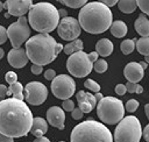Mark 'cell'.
I'll return each mask as SVG.
<instances>
[{"instance_id":"9c48e42d","label":"cell","mask_w":149,"mask_h":142,"mask_svg":"<svg viewBox=\"0 0 149 142\" xmlns=\"http://www.w3.org/2000/svg\"><path fill=\"white\" fill-rule=\"evenodd\" d=\"M30 36V28L28 26V20L24 16L19 17V20L7 28V37L9 38L13 49H19L22 43L27 42Z\"/></svg>"},{"instance_id":"e0dca14e","label":"cell","mask_w":149,"mask_h":142,"mask_svg":"<svg viewBox=\"0 0 149 142\" xmlns=\"http://www.w3.org/2000/svg\"><path fill=\"white\" fill-rule=\"evenodd\" d=\"M76 98L78 101V107L83 113H90L97 105V100L92 93L78 91L76 93Z\"/></svg>"},{"instance_id":"ffe728a7","label":"cell","mask_w":149,"mask_h":142,"mask_svg":"<svg viewBox=\"0 0 149 142\" xmlns=\"http://www.w3.org/2000/svg\"><path fill=\"white\" fill-rule=\"evenodd\" d=\"M135 30L142 37H149V20L144 14H140L134 23Z\"/></svg>"},{"instance_id":"f907efd6","label":"cell","mask_w":149,"mask_h":142,"mask_svg":"<svg viewBox=\"0 0 149 142\" xmlns=\"http://www.w3.org/2000/svg\"><path fill=\"white\" fill-rule=\"evenodd\" d=\"M3 56H5V51H3V49H2V48H0V59H1Z\"/></svg>"},{"instance_id":"83f0119b","label":"cell","mask_w":149,"mask_h":142,"mask_svg":"<svg viewBox=\"0 0 149 142\" xmlns=\"http://www.w3.org/2000/svg\"><path fill=\"white\" fill-rule=\"evenodd\" d=\"M107 68H108V64H107V62L105 61V59H102V58H98L94 63H93V69H94V71L95 72H98V73H104L106 70H107Z\"/></svg>"},{"instance_id":"8992f818","label":"cell","mask_w":149,"mask_h":142,"mask_svg":"<svg viewBox=\"0 0 149 142\" xmlns=\"http://www.w3.org/2000/svg\"><path fill=\"white\" fill-rule=\"evenodd\" d=\"M97 114L100 121L106 125L119 123L125 115V107L121 100L114 97H105L97 105Z\"/></svg>"},{"instance_id":"e575fe53","label":"cell","mask_w":149,"mask_h":142,"mask_svg":"<svg viewBox=\"0 0 149 142\" xmlns=\"http://www.w3.org/2000/svg\"><path fill=\"white\" fill-rule=\"evenodd\" d=\"M83 115H84V113L80 111L79 107H74V109L71 112V116H72L74 120H80V119L83 118Z\"/></svg>"},{"instance_id":"484cf974","label":"cell","mask_w":149,"mask_h":142,"mask_svg":"<svg viewBox=\"0 0 149 142\" xmlns=\"http://www.w3.org/2000/svg\"><path fill=\"white\" fill-rule=\"evenodd\" d=\"M135 42L136 40L135 38H132V40H123L120 44V49L122 51L123 55H129L134 51L135 49Z\"/></svg>"},{"instance_id":"4dcf8cb0","label":"cell","mask_w":149,"mask_h":142,"mask_svg":"<svg viewBox=\"0 0 149 142\" xmlns=\"http://www.w3.org/2000/svg\"><path fill=\"white\" fill-rule=\"evenodd\" d=\"M137 107H139V101L136 100V99H129L127 102H126V111L127 112H129V113H133V112H135L136 109H137Z\"/></svg>"},{"instance_id":"8fae6325","label":"cell","mask_w":149,"mask_h":142,"mask_svg":"<svg viewBox=\"0 0 149 142\" xmlns=\"http://www.w3.org/2000/svg\"><path fill=\"white\" fill-rule=\"evenodd\" d=\"M24 99L28 104L37 106V105H42L47 97H48V88L44 84H42L41 81H30L28 83L24 88Z\"/></svg>"},{"instance_id":"d4e9b609","label":"cell","mask_w":149,"mask_h":142,"mask_svg":"<svg viewBox=\"0 0 149 142\" xmlns=\"http://www.w3.org/2000/svg\"><path fill=\"white\" fill-rule=\"evenodd\" d=\"M135 48L141 55H149V37H140L135 42Z\"/></svg>"},{"instance_id":"db71d44e","label":"cell","mask_w":149,"mask_h":142,"mask_svg":"<svg viewBox=\"0 0 149 142\" xmlns=\"http://www.w3.org/2000/svg\"><path fill=\"white\" fill-rule=\"evenodd\" d=\"M59 142H64V141H59Z\"/></svg>"},{"instance_id":"277c9868","label":"cell","mask_w":149,"mask_h":142,"mask_svg":"<svg viewBox=\"0 0 149 142\" xmlns=\"http://www.w3.org/2000/svg\"><path fill=\"white\" fill-rule=\"evenodd\" d=\"M30 27L40 34H49L59 23L58 9L49 2H38L30 7L27 17Z\"/></svg>"},{"instance_id":"bcb514c9","label":"cell","mask_w":149,"mask_h":142,"mask_svg":"<svg viewBox=\"0 0 149 142\" xmlns=\"http://www.w3.org/2000/svg\"><path fill=\"white\" fill-rule=\"evenodd\" d=\"M33 142H50V140L48 137H44V136H41V137H36Z\"/></svg>"},{"instance_id":"f5cc1de1","label":"cell","mask_w":149,"mask_h":142,"mask_svg":"<svg viewBox=\"0 0 149 142\" xmlns=\"http://www.w3.org/2000/svg\"><path fill=\"white\" fill-rule=\"evenodd\" d=\"M2 9H3V3H2V2L0 1V12H1Z\"/></svg>"},{"instance_id":"ab89813d","label":"cell","mask_w":149,"mask_h":142,"mask_svg":"<svg viewBox=\"0 0 149 142\" xmlns=\"http://www.w3.org/2000/svg\"><path fill=\"white\" fill-rule=\"evenodd\" d=\"M88 55V59H90V62L93 64L97 59H98V57H99V55L95 52V51H92V52H90V54H87Z\"/></svg>"},{"instance_id":"2e32d148","label":"cell","mask_w":149,"mask_h":142,"mask_svg":"<svg viewBox=\"0 0 149 142\" xmlns=\"http://www.w3.org/2000/svg\"><path fill=\"white\" fill-rule=\"evenodd\" d=\"M123 74L126 79L129 83H135L137 84L144 76V70L137 62H130L128 63L125 69H123Z\"/></svg>"},{"instance_id":"4316f807","label":"cell","mask_w":149,"mask_h":142,"mask_svg":"<svg viewBox=\"0 0 149 142\" xmlns=\"http://www.w3.org/2000/svg\"><path fill=\"white\" fill-rule=\"evenodd\" d=\"M59 2L70 8H81L83 6L87 3L86 0H61Z\"/></svg>"},{"instance_id":"cb8c5ba5","label":"cell","mask_w":149,"mask_h":142,"mask_svg":"<svg viewBox=\"0 0 149 142\" xmlns=\"http://www.w3.org/2000/svg\"><path fill=\"white\" fill-rule=\"evenodd\" d=\"M63 51L66 55H72L74 52L83 51V41L79 40V38H77V40L68 43L66 45H63Z\"/></svg>"},{"instance_id":"d6986e66","label":"cell","mask_w":149,"mask_h":142,"mask_svg":"<svg viewBox=\"0 0 149 142\" xmlns=\"http://www.w3.org/2000/svg\"><path fill=\"white\" fill-rule=\"evenodd\" d=\"M114 45L108 38H101L95 44V52L101 57H107L113 52Z\"/></svg>"},{"instance_id":"f6af8a7d","label":"cell","mask_w":149,"mask_h":142,"mask_svg":"<svg viewBox=\"0 0 149 142\" xmlns=\"http://www.w3.org/2000/svg\"><path fill=\"white\" fill-rule=\"evenodd\" d=\"M58 14H59V17H62V19L68 16V12H66V9H64V8L58 9Z\"/></svg>"},{"instance_id":"8d00e7d4","label":"cell","mask_w":149,"mask_h":142,"mask_svg":"<svg viewBox=\"0 0 149 142\" xmlns=\"http://www.w3.org/2000/svg\"><path fill=\"white\" fill-rule=\"evenodd\" d=\"M55 77H56V72L54 69H48L44 71V78L47 80H52Z\"/></svg>"},{"instance_id":"5b68a950","label":"cell","mask_w":149,"mask_h":142,"mask_svg":"<svg viewBox=\"0 0 149 142\" xmlns=\"http://www.w3.org/2000/svg\"><path fill=\"white\" fill-rule=\"evenodd\" d=\"M71 142H113L109 129L99 121L88 119L78 123L71 132Z\"/></svg>"},{"instance_id":"603a6c76","label":"cell","mask_w":149,"mask_h":142,"mask_svg":"<svg viewBox=\"0 0 149 142\" xmlns=\"http://www.w3.org/2000/svg\"><path fill=\"white\" fill-rule=\"evenodd\" d=\"M118 7L119 9L125 13V14H130V13H134L135 9L137 8V5H136V0H120L118 1Z\"/></svg>"},{"instance_id":"5bb4252c","label":"cell","mask_w":149,"mask_h":142,"mask_svg":"<svg viewBox=\"0 0 149 142\" xmlns=\"http://www.w3.org/2000/svg\"><path fill=\"white\" fill-rule=\"evenodd\" d=\"M47 122H49V125H51L55 128L64 129L65 112L58 106L50 107L47 111Z\"/></svg>"},{"instance_id":"7bdbcfd3","label":"cell","mask_w":149,"mask_h":142,"mask_svg":"<svg viewBox=\"0 0 149 142\" xmlns=\"http://www.w3.org/2000/svg\"><path fill=\"white\" fill-rule=\"evenodd\" d=\"M142 135H143L144 140H146L147 142H149V123L144 127V129H143V132H142Z\"/></svg>"},{"instance_id":"6da1fadb","label":"cell","mask_w":149,"mask_h":142,"mask_svg":"<svg viewBox=\"0 0 149 142\" xmlns=\"http://www.w3.org/2000/svg\"><path fill=\"white\" fill-rule=\"evenodd\" d=\"M33 114L23 100L14 98L0 101V133L8 137L26 136L33 125Z\"/></svg>"},{"instance_id":"7a4b0ae2","label":"cell","mask_w":149,"mask_h":142,"mask_svg":"<svg viewBox=\"0 0 149 142\" xmlns=\"http://www.w3.org/2000/svg\"><path fill=\"white\" fill-rule=\"evenodd\" d=\"M113 20L112 10L100 1L87 2L81 7L78 22L80 28L90 34H101L109 29Z\"/></svg>"},{"instance_id":"ac0fdd59","label":"cell","mask_w":149,"mask_h":142,"mask_svg":"<svg viewBox=\"0 0 149 142\" xmlns=\"http://www.w3.org/2000/svg\"><path fill=\"white\" fill-rule=\"evenodd\" d=\"M47 132H48V122H47V120L43 119V118H40V116L34 118L33 119V125H31V128H30V133L36 137H41Z\"/></svg>"},{"instance_id":"f1b7e54d","label":"cell","mask_w":149,"mask_h":142,"mask_svg":"<svg viewBox=\"0 0 149 142\" xmlns=\"http://www.w3.org/2000/svg\"><path fill=\"white\" fill-rule=\"evenodd\" d=\"M126 90H127V92H129V93H137V94H140V93H142L143 92V87L140 85V84H135V83H126Z\"/></svg>"},{"instance_id":"7402d4cb","label":"cell","mask_w":149,"mask_h":142,"mask_svg":"<svg viewBox=\"0 0 149 142\" xmlns=\"http://www.w3.org/2000/svg\"><path fill=\"white\" fill-rule=\"evenodd\" d=\"M7 95H10V98H14V99H17V100H23L24 95H23L22 84L16 81V83L9 85V87L7 90Z\"/></svg>"},{"instance_id":"c3c4849f","label":"cell","mask_w":149,"mask_h":142,"mask_svg":"<svg viewBox=\"0 0 149 142\" xmlns=\"http://www.w3.org/2000/svg\"><path fill=\"white\" fill-rule=\"evenodd\" d=\"M144 112H146V115H147V118H148V120H149V102L146 104V106H144Z\"/></svg>"},{"instance_id":"7dc6e473","label":"cell","mask_w":149,"mask_h":142,"mask_svg":"<svg viewBox=\"0 0 149 142\" xmlns=\"http://www.w3.org/2000/svg\"><path fill=\"white\" fill-rule=\"evenodd\" d=\"M93 95H94V98H95V100H97V102H99V101H100V100H101V99L104 98V97H102V94H101V93H99V92H97V93H94Z\"/></svg>"},{"instance_id":"9a60e30c","label":"cell","mask_w":149,"mask_h":142,"mask_svg":"<svg viewBox=\"0 0 149 142\" xmlns=\"http://www.w3.org/2000/svg\"><path fill=\"white\" fill-rule=\"evenodd\" d=\"M7 59H8V63L15 69L23 68L24 65H27V63L29 61L27 52H26V49H22V48L9 50L8 55H7Z\"/></svg>"},{"instance_id":"74e56055","label":"cell","mask_w":149,"mask_h":142,"mask_svg":"<svg viewBox=\"0 0 149 142\" xmlns=\"http://www.w3.org/2000/svg\"><path fill=\"white\" fill-rule=\"evenodd\" d=\"M126 92H127V90H126V86L123 84H118L115 86V93L118 95H123V94H126Z\"/></svg>"},{"instance_id":"1f68e13d","label":"cell","mask_w":149,"mask_h":142,"mask_svg":"<svg viewBox=\"0 0 149 142\" xmlns=\"http://www.w3.org/2000/svg\"><path fill=\"white\" fill-rule=\"evenodd\" d=\"M136 5L144 14L149 15V0H137Z\"/></svg>"},{"instance_id":"b9f144b4","label":"cell","mask_w":149,"mask_h":142,"mask_svg":"<svg viewBox=\"0 0 149 142\" xmlns=\"http://www.w3.org/2000/svg\"><path fill=\"white\" fill-rule=\"evenodd\" d=\"M101 3H104L106 7H112V6H114V5H116L118 3V1L116 0H102V1H100Z\"/></svg>"},{"instance_id":"d590c367","label":"cell","mask_w":149,"mask_h":142,"mask_svg":"<svg viewBox=\"0 0 149 142\" xmlns=\"http://www.w3.org/2000/svg\"><path fill=\"white\" fill-rule=\"evenodd\" d=\"M7 29L3 26H0V44L5 43L7 41Z\"/></svg>"},{"instance_id":"816d5d0a","label":"cell","mask_w":149,"mask_h":142,"mask_svg":"<svg viewBox=\"0 0 149 142\" xmlns=\"http://www.w3.org/2000/svg\"><path fill=\"white\" fill-rule=\"evenodd\" d=\"M144 62L148 64L149 63V55H147V56H144Z\"/></svg>"},{"instance_id":"f35d334b","label":"cell","mask_w":149,"mask_h":142,"mask_svg":"<svg viewBox=\"0 0 149 142\" xmlns=\"http://www.w3.org/2000/svg\"><path fill=\"white\" fill-rule=\"evenodd\" d=\"M30 70H31L33 74L38 76V74H41V73H42V71H43V66H40V65H35V64H33Z\"/></svg>"},{"instance_id":"7c38bea8","label":"cell","mask_w":149,"mask_h":142,"mask_svg":"<svg viewBox=\"0 0 149 142\" xmlns=\"http://www.w3.org/2000/svg\"><path fill=\"white\" fill-rule=\"evenodd\" d=\"M57 33L62 40L65 41H74L81 33L80 24L77 19L72 16H66L59 20L57 26Z\"/></svg>"},{"instance_id":"60d3db41","label":"cell","mask_w":149,"mask_h":142,"mask_svg":"<svg viewBox=\"0 0 149 142\" xmlns=\"http://www.w3.org/2000/svg\"><path fill=\"white\" fill-rule=\"evenodd\" d=\"M7 87L5 86V85H2V84H0V98L3 100L5 99V97L7 95Z\"/></svg>"},{"instance_id":"4fadbf2b","label":"cell","mask_w":149,"mask_h":142,"mask_svg":"<svg viewBox=\"0 0 149 142\" xmlns=\"http://www.w3.org/2000/svg\"><path fill=\"white\" fill-rule=\"evenodd\" d=\"M33 5L34 3L31 0H7L3 3V8L8 10L9 15L21 17L29 12Z\"/></svg>"},{"instance_id":"3957f363","label":"cell","mask_w":149,"mask_h":142,"mask_svg":"<svg viewBox=\"0 0 149 142\" xmlns=\"http://www.w3.org/2000/svg\"><path fill=\"white\" fill-rule=\"evenodd\" d=\"M63 50V44L57 43L49 34H37L28 38L26 42V52L28 59L35 65H47L56 59Z\"/></svg>"},{"instance_id":"ba28073f","label":"cell","mask_w":149,"mask_h":142,"mask_svg":"<svg viewBox=\"0 0 149 142\" xmlns=\"http://www.w3.org/2000/svg\"><path fill=\"white\" fill-rule=\"evenodd\" d=\"M66 69L70 74L83 78L91 73L93 69V64L88 59V55L84 51H78L69 56L66 61Z\"/></svg>"},{"instance_id":"52a82bcc","label":"cell","mask_w":149,"mask_h":142,"mask_svg":"<svg viewBox=\"0 0 149 142\" xmlns=\"http://www.w3.org/2000/svg\"><path fill=\"white\" fill-rule=\"evenodd\" d=\"M142 127L139 119L134 115L125 116L116 126L114 132L115 142H140Z\"/></svg>"},{"instance_id":"d6a6232c","label":"cell","mask_w":149,"mask_h":142,"mask_svg":"<svg viewBox=\"0 0 149 142\" xmlns=\"http://www.w3.org/2000/svg\"><path fill=\"white\" fill-rule=\"evenodd\" d=\"M5 79H6V81H7L9 85H12V84H14V83L17 81V74H16L15 72H13V71H8V72L5 74Z\"/></svg>"},{"instance_id":"681fc988","label":"cell","mask_w":149,"mask_h":142,"mask_svg":"<svg viewBox=\"0 0 149 142\" xmlns=\"http://www.w3.org/2000/svg\"><path fill=\"white\" fill-rule=\"evenodd\" d=\"M139 64H140V65H141V66H142V69H143V70H144V69H146V68H147V66H148V65H147V63H146V62H140V63H139Z\"/></svg>"},{"instance_id":"f546056e","label":"cell","mask_w":149,"mask_h":142,"mask_svg":"<svg viewBox=\"0 0 149 142\" xmlns=\"http://www.w3.org/2000/svg\"><path fill=\"white\" fill-rule=\"evenodd\" d=\"M84 86H85L86 88H88L90 91L94 92V93H97V92L100 91V85H99L97 81H94L93 79H86L85 83H84Z\"/></svg>"},{"instance_id":"836d02e7","label":"cell","mask_w":149,"mask_h":142,"mask_svg":"<svg viewBox=\"0 0 149 142\" xmlns=\"http://www.w3.org/2000/svg\"><path fill=\"white\" fill-rule=\"evenodd\" d=\"M62 109L63 111H66V112H72L73 109H74V102L72 101V100H70V99H66V100H64L63 102H62Z\"/></svg>"},{"instance_id":"30bf717a","label":"cell","mask_w":149,"mask_h":142,"mask_svg":"<svg viewBox=\"0 0 149 142\" xmlns=\"http://www.w3.org/2000/svg\"><path fill=\"white\" fill-rule=\"evenodd\" d=\"M74 91L76 83L68 74H58L51 80V92L58 99H70L74 94Z\"/></svg>"},{"instance_id":"ee69618b","label":"cell","mask_w":149,"mask_h":142,"mask_svg":"<svg viewBox=\"0 0 149 142\" xmlns=\"http://www.w3.org/2000/svg\"><path fill=\"white\" fill-rule=\"evenodd\" d=\"M0 142H14V140L12 137H8V136H5L0 133Z\"/></svg>"},{"instance_id":"44dd1931","label":"cell","mask_w":149,"mask_h":142,"mask_svg":"<svg viewBox=\"0 0 149 142\" xmlns=\"http://www.w3.org/2000/svg\"><path fill=\"white\" fill-rule=\"evenodd\" d=\"M109 30H111V34L118 38H121L123 36H126L127 34V24L121 21V20H116L114 22H112L111 27H109Z\"/></svg>"}]
</instances>
